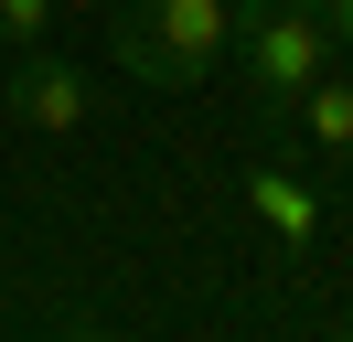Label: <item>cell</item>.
Returning a JSON list of instances; mask_svg holds the SVG:
<instances>
[{
	"label": "cell",
	"instance_id": "5",
	"mask_svg": "<svg viewBox=\"0 0 353 342\" xmlns=\"http://www.w3.org/2000/svg\"><path fill=\"white\" fill-rule=\"evenodd\" d=\"M289 118H300V139L321 150V161H353V75H332V64H321V75L300 86Z\"/></svg>",
	"mask_w": 353,
	"mask_h": 342
},
{
	"label": "cell",
	"instance_id": "2",
	"mask_svg": "<svg viewBox=\"0 0 353 342\" xmlns=\"http://www.w3.org/2000/svg\"><path fill=\"white\" fill-rule=\"evenodd\" d=\"M236 64H246L257 118H289L300 86L332 64V21L310 11V0H236Z\"/></svg>",
	"mask_w": 353,
	"mask_h": 342
},
{
	"label": "cell",
	"instance_id": "1",
	"mask_svg": "<svg viewBox=\"0 0 353 342\" xmlns=\"http://www.w3.org/2000/svg\"><path fill=\"white\" fill-rule=\"evenodd\" d=\"M225 43H236V0H118L108 11L118 75L150 86V97H193L225 64Z\"/></svg>",
	"mask_w": 353,
	"mask_h": 342
},
{
	"label": "cell",
	"instance_id": "8",
	"mask_svg": "<svg viewBox=\"0 0 353 342\" xmlns=\"http://www.w3.org/2000/svg\"><path fill=\"white\" fill-rule=\"evenodd\" d=\"M54 11H97V21H108V11H118V0H54Z\"/></svg>",
	"mask_w": 353,
	"mask_h": 342
},
{
	"label": "cell",
	"instance_id": "3",
	"mask_svg": "<svg viewBox=\"0 0 353 342\" xmlns=\"http://www.w3.org/2000/svg\"><path fill=\"white\" fill-rule=\"evenodd\" d=\"M0 107H11V128H43V139H75V128L97 118V86L75 75V64H54L43 43H32V54H11V75H0Z\"/></svg>",
	"mask_w": 353,
	"mask_h": 342
},
{
	"label": "cell",
	"instance_id": "6",
	"mask_svg": "<svg viewBox=\"0 0 353 342\" xmlns=\"http://www.w3.org/2000/svg\"><path fill=\"white\" fill-rule=\"evenodd\" d=\"M43 32H54V0H0V43L11 54H32Z\"/></svg>",
	"mask_w": 353,
	"mask_h": 342
},
{
	"label": "cell",
	"instance_id": "4",
	"mask_svg": "<svg viewBox=\"0 0 353 342\" xmlns=\"http://www.w3.org/2000/svg\"><path fill=\"white\" fill-rule=\"evenodd\" d=\"M246 203H257V225L279 235L289 256H300V246H321V192H310L289 161H246Z\"/></svg>",
	"mask_w": 353,
	"mask_h": 342
},
{
	"label": "cell",
	"instance_id": "7",
	"mask_svg": "<svg viewBox=\"0 0 353 342\" xmlns=\"http://www.w3.org/2000/svg\"><path fill=\"white\" fill-rule=\"evenodd\" d=\"M310 11L332 21V43H353V0H310Z\"/></svg>",
	"mask_w": 353,
	"mask_h": 342
}]
</instances>
